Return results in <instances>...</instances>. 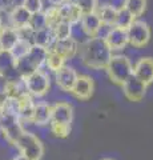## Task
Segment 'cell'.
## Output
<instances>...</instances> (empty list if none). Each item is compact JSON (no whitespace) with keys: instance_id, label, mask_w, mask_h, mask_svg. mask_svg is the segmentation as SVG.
<instances>
[{"instance_id":"6da1fadb","label":"cell","mask_w":153,"mask_h":160,"mask_svg":"<svg viewBox=\"0 0 153 160\" xmlns=\"http://www.w3.org/2000/svg\"><path fill=\"white\" fill-rule=\"evenodd\" d=\"M80 56L84 66L93 69V71H100L105 69L113 52L107 46L105 40L100 38H91L85 43L80 46Z\"/></svg>"},{"instance_id":"7a4b0ae2","label":"cell","mask_w":153,"mask_h":160,"mask_svg":"<svg viewBox=\"0 0 153 160\" xmlns=\"http://www.w3.org/2000/svg\"><path fill=\"white\" fill-rule=\"evenodd\" d=\"M45 56H47L45 48H41L39 46H33L32 44L31 49H29V52L26 56L15 62V68H16L17 73L22 78H26L28 75H31L32 72L37 71V69H41L44 67Z\"/></svg>"},{"instance_id":"3957f363","label":"cell","mask_w":153,"mask_h":160,"mask_svg":"<svg viewBox=\"0 0 153 160\" xmlns=\"http://www.w3.org/2000/svg\"><path fill=\"white\" fill-rule=\"evenodd\" d=\"M105 71L112 83L121 86L125 80H128L133 75V64L127 55L113 53L108 66L105 67Z\"/></svg>"},{"instance_id":"277c9868","label":"cell","mask_w":153,"mask_h":160,"mask_svg":"<svg viewBox=\"0 0 153 160\" xmlns=\"http://www.w3.org/2000/svg\"><path fill=\"white\" fill-rule=\"evenodd\" d=\"M13 148L17 151V153L26 156L28 160H41L44 155V146L37 135L31 131H24L16 143L13 144Z\"/></svg>"},{"instance_id":"5b68a950","label":"cell","mask_w":153,"mask_h":160,"mask_svg":"<svg viewBox=\"0 0 153 160\" xmlns=\"http://www.w3.org/2000/svg\"><path fill=\"white\" fill-rule=\"evenodd\" d=\"M24 88L28 95H31L33 99L43 98L51 89V76L45 69H37L26 78H22Z\"/></svg>"},{"instance_id":"8992f818","label":"cell","mask_w":153,"mask_h":160,"mask_svg":"<svg viewBox=\"0 0 153 160\" xmlns=\"http://www.w3.org/2000/svg\"><path fill=\"white\" fill-rule=\"evenodd\" d=\"M24 131L26 128L17 116L6 112L0 113V138L7 144L13 147V144Z\"/></svg>"},{"instance_id":"52a82bcc","label":"cell","mask_w":153,"mask_h":160,"mask_svg":"<svg viewBox=\"0 0 153 160\" xmlns=\"http://www.w3.org/2000/svg\"><path fill=\"white\" fill-rule=\"evenodd\" d=\"M128 32V42L133 48H142L145 47L151 40V27L148 23L142 20H135L127 29Z\"/></svg>"},{"instance_id":"ba28073f","label":"cell","mask_w":153,"mask_h":160,"mask_svg":"<svg viewBox=\"0 0 153 160\" xmlns=\"http://www.w3.org/2000/svg\"><path fill=\"white\" fill-rule=\"evenodd\" d=\"M121 89H122L124 96L129 100V102L137 103V102H141V100L145 98L148 86H145L135 75H132L129 79L125 80V82L121 84Z\"/></svg>"},{"instance_id":"9c48e42d","label":"cell","mask_w":153,"mask_h":160,"mask_svg":"<svg viewBox=\"0 0 153 160\" xmlns=\"http://www.w3.org/2000/svg\"><path fill=\"white\" fill-rule=\"evenodd\" d=\"M77 76H79L77 71L72 66H69V64H65L63 68H60L57 72L53 73V79H55L56 86L63 92L72 91V88L77 80Z\"/></svg>"},{"instance_id":"30bf717a","label":"cell","mask_w":153,"mask_h":160,"mask_svg":"<svg viewBox=\"0 0 153 160\" xmlns=\"http://www.w3.org/2000/svg\"><path fill=\"white\" fill-rule=\"evenodd\" d=\"M73 122V107L69 103L59 100L52 104V119L51 123L61 124V126L71 127Z\"/></svg>"},{"instance_id":"8fae6325","label":"cell","mask_w":153,"mask_h":160,"mask_svg":"<svg viewBox=\"0 0 153 160\" xmlns=\"http://www.w3.org/2000/svg\"><path fill=\"white\" fill-rule=\"evenodd\" d=\"M107 46L109 47L112 52H118V51H124L125 47L129 44L128 42V32L124 28H118V27H112L108 31L107 36L104 38Z\"/></svg>"},{"instance_id":"7c38bea8","label":"cell","mask_w":153,"mask_h":160,"mask_svg":"<svg viewBox=\"0 0 153 160\" xmlns=\"http://www.w3.org/2000/svg\"><path fill=\"white\" fill-rule=\"evenodd\" d=\"M93 91H95V82H93V78L89 76V75H79L71 93L76 99L85 102V100L91 99V96L93 95Z\"/></svg>"},{"instance_id":"4fadbf2b","label":"cell","mask_w":153,"mask_h":160,"mask_svg":"<svg viewBox=\"0 0 153 160\" xmlns=\"http://www.w3.org/2000/svg\"><path fill=\"white\" fill-rule=\"evenodd\" d=\"M133 75L149 87L153 83V58H140L133 66Z\"/></svg>"},{"instance_id":"5bb4252c","label":"cell","mask_w":153,"mask_h":160,"mask_svg":"<svg viewBox=\"0 0 153 160\" xmlns=\"http://www.w3.org/2000/svg\"><path fill=\"white\" fill-rule=\"evenodd\" d=\"M52 119V106L48 102H36L32 113V126L48 127Z\"/></svg>"},{"instance_id":"9a60e30c","label":"cell","mask_w":153,"mask_h":160,"mask_svg":"<svg viewBox=\"0 0 153 160\" xmlns=\"http://www.w3.org/2000/svg\"><path fill=\"white\" fill-rule=\"evenodd\" d=\"M101 20L100 18L97 16L96 12H91V13H84L81 19H80V23L79 26L81 27V29L84 31V33L87 35L88 38H95L98 29L101 27Z\"/></svg>"},{"instance_id":"2e32d148","label":"cell","mask_w":153,"mask_h":160,"mask_svg":"<svg viewBox=\"0 0 153 160\" xmlns=\"http://www.w3.org/2000/svg\"><path fill=\"white\" fill-rule=\"evenodd\" d=\"M59 11H60V16L63 22H68L72 26L80 23V19L83 16L80 8L77 7L75 2H64L63 4L59 6Z\"/></svg>"},{"instance_id":"e0dca14e","label":"cell","mask_w":153,"mask_h":160,"mask_svg":"<svg viewBox=\"0 0 153 160\" xmlns=\"http://www.w3.org/2000/svg\"><path fill=\"white\" fill-rule=\"evenodd\" d=\"M56 43V39H55V35H53V31L51 28H41L39 31L33 32V36H32V44L33 46H39L41 48H45L47 51L48 49H52L53 46Z\"/></svg>"},{"instance_id":"ac0fdd59","label":"cell","mask_w":153,"mask_h":160,"mask_svg":"<svg viewBox=\"0 0 153 160\" xmlns=\"http://www.w3.org/2000/svg\"><path fill=\"white\" fill-rule=\"evenodd\" d=\"M53 49L57 51L60 55H63L65 60H71L79 53V49H80V46L73 38L65 39V40H60V42H56L55 46H53Z\"/></svg>"},{"instance_id":"d6986e66","label":"cell","mask_w":153,"mask_h":160,"mask_svg":"<svg viewBox=\"0 0 153 160\" xmlns=\"http://www.w3.org/2000/svg\"><path fill=\"white\" fill-rule=\"evenodd\" d=\"M31 16H32V13H29L23 6L15 7L9 11L11 24H12V28H15V29L28 27L29 22H31Z\"/></svg>"},{"instance_id":"ffe728a7","label":"cell","mask_w":153,"mask_h":160,"mask_svg":"<svg viewBox=\"0 0 153 160\" xmlns=\"http://www.w3.org/2000/svg\"><path fill=\"white\" fill-rule=\"evenodd\" d=\"M96 13H97V16L100 18L103 24H105V26H109V27L115 26L116 16H117V8L113 7L109 2H108V3H103V4H98V7L96 9Z\"/></svg>"},{"instance_id":"44dd1931","label":"cell","mask_w":153,"mask_h":160,"mask_svg":"<svg viewBox=\"0 0 153 160\" xmlns=\"http://www.w3.org/2000/svg\"><path fill=\"white\" fill-rule=\"evenodd\" d=\"M67 64V60L65 58L60 55L55 49H48L47 51V56H45V63H44V67L47 68L48 72L51 73H55L57 72L60 68H63L64 66Z\"/></svg>"},{"instance_id":"7402d4cb","label":"cell","mask_w":153,"mask_h":160,"mask_svg":"<svg viewBox=\"0 0 153 160\" xmlns=\"http://www.w3.org/2000/svg\"><path fill=\"white\" fill-rule=\"evenodd\" d=\"M19 35L15 28L0 29V51H11L13 46L17 43Z\"/></svg>"},{"instance_id":"603a6c76","label":"cell","mask_w":153,"mask_h":160,"mask_svg":"<svg viewBox=\"0 0 153 160\" xmlns=\"http://www.w3.org/2000/svg\"><path fill=\"white\" fill-rule=\"evenodd\" d=\"M43 13H44V18H45V24L48 28L53 29L61 20L60 16V11H59V6H53V4H49V6L44 7L43 9Z\"/></svg>"},{"instance_id":"cb8c5ba5","label":"cell","mask_w":153,"mask_h":160,"mask_svg":"<svg viewBox=\"0 0 153 160\" xmlns=\"http://www.w3.org/2000/svg\"><path fill=\"white\" fill-rule=\"evenodd\" d=\"M124 8L135 19H139L146 9V0H125Z\"/></svg>"},{"instance_id":"d4e9b609","label":"cell","mask_w":153,"mask_h":160,"mask_svg":"<svg viewBox=\"0 0 153 160\" xmlns=\"http://www.w3.org/2000/svg\"><path fill=\"white\" fill-rule=\"evenodd\" d=\"M15 71V59L12 58L11 52L0 51V73L8 76L11 72Z\"/></svg>"},{"instance_id":"484cf974","label":"cell","mask_w":153,"mask_h":160,"mask_svg":"<svg viewBox=\"0 0 153 160\" xmlns=\"http://www.w3.org/2000/svg\"><path fill=\"white\" fill-rule=\"evenodd\" d=\"M52 31H53V35H55L56 42H60V40H65V39L72 38L73 26L68 22H60Z\"/></svg>"},{"instance_id":"4316f807","label":"cell","mask_w":153,"mask_h":160,"mask_svg":"<svg viewBox=\"0 0 153 160\" xmlns=\"http://www.w3.org/2000/svg\"><path fill=\"white\" fill-rule=\"evenodd\" d=\"M32 47V43L31 42H28V40H24V39H19L17 40V43L13 46V48L11 49V55H12V58L15 59V62L19 59H22L24 58L26 55L29 52V49H31Z\"/></svg>"},{"instance_id":"83f0119b","label":"cell","mask_w":153,"mask_h":160,"mask_svg":"<svg viewBox=\"0 0 153 160\" xmlns=\"http://www.w3.org/2000/svg\"><path fill=\"white\" fill-rule=\"evenodd\" d=\"M135 18L127 11V9L122 7V8H118L117 9V16H116V22H115V26L113 27H118V28H124L128 29V27L135 22Z\"/></svg>"},{"instance_id":"f1b7e54d","label":"cell","mask_w":153,"mask_h":160,"mask_svg":"<svg viewBox=\"0 0 153 160\" xmlns=\"http://www.w3.org/2000/svg\"><path fill=\"white\" fill-rule=\"evenodd\" d=\"M44 4H45V0H23L22 6L27 9L29 13H37L41 12L44 9Z\"/></svg>"},{"instance_id":"f546056e","label":"cell","mask_w":153,"mask_h":160,"mask_svg":"<svg viewBox=\"0 0 153 160\" xmlns=\"http://www.w3.org/2000/svg\"><path fill=\"white\" fill-rule=\"evenodd\" d=\"M75 3L77 4V7L80 8L83 15L96 12V9L98 7V0H76Z\"/></svg>"},{"instance_id":"4dcf8cb0","label":"cell","mask_w":153,"mask_h":160,"mask_svg":"<svg viewBox=\"0 0 153 160\" xmlns=\"http://www.w3.org/2000/svg\"><path fill=\"white\" fill-rule=\"evenodd\" d=\"M29 27H31L33 31H39V29L47 27V24H45V18H44L43 11L32 15V16H31V22H29Z\"/></svg>"},{"instance_id":"1f68e13d","label":"cell","mask_w":153,"mask_h":160,"mask_svg":"<svg viewBox=\"0 0 153 160\" xmlns=\"http://www.w3.org/2000/svg\"><path fill=\"white\" fill-rule=\"evenodd\" d=\"M49 131H51L56 138H60L64 139L67 138L71 132V127H67V126H61V124H56V123H49Z\"/></svg>"},{"instance_id":"d6a6232c","label":"cell","mask_w":153,"mask_h":160,"mask_svg":"<svg viewBox=\"0 0 153 160\" xmlns=\"http://www.w3.org/2000/svg\"><path fill=\"white\" fill-rule=\"evenodd\" d=\"M45 2H48V4H53V6H60L65 0H45Z\"/></svg>"},{"instance_id":"836d02e7","label":"cell","mask_w":153,"mask_h":160,"mask_svg":"<svg viewBox=\"0 0 153 160\" xmlns=\"http://www.w3.org/2000/svg\"><path fill=\"white\" fill-rule=\"evenodd\" d=\"M11 160H28L26 156H23V155H20V153H17V155H15V156L11 159Z\"/></svg>"},{"instance_id":"e575fe53","label":"cell","mask_w":153,"mask_h":160,"mask_svg":"<svg viewBox=\"0 0 153 160\" xmlns=\"http://www.w3.org/2000/svg\"><path fill=\"white\" fill-rule=\"evenodd\" d=\"M101 160H113V159H109V158H105V159H101Z\"/></svg>"}]
</instances>
